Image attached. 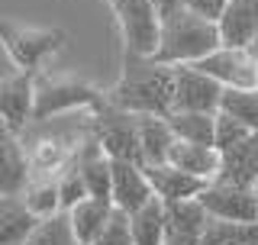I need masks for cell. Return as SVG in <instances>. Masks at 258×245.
<instances>
[{
	"mask_svg": "<svg viewBox=\"0 0 258 245\" xmlns=\"http://www.w3.org/2000/svg\"><path fill=\"white\" fill-rule=\"evenodd\" d=\"M110 200L116 210L123 213H136L139 207H145L155 194L149 187V177H145V168L139 161H123V158H110Z\"/></svg>",
	"mask_w": 258,
	"mask_h": 245,
	"instance_id": "obj_10",
	"label": "cell"
},
{
	"mask_svg": "<svg viewBox=\"0 0 258 245\" xmlns=\"http://www.w3.org/2000/svg\"><path fill=\"white\" fill-rule=\"evenodd\" d=\"M194 65L207 71L210 78H216L223 87H255V58L248 55V48L216 45L210 55H204Z\"/></svg>",
	"mask_w": 258,
	"mask_h": 245,
	"instance_id": "obj_9",
	"label": "cell"
},
{
	"mask_svg": "<svg viewBox=\"0 0 258 245\" xmlns=\"http://www.w3.org/2000/svg\"><path fill=\"white\" fill-rule=\"evenodd\" d=\"M0 45L16 65V71H26L36 78L42 65L64 45L61 29H42V26H20V23L0 20Z\"/></svg>",
	"mask_w": 258,
	"mask_h": 245,
	"instance_id": "obj_4",
	"label": "cell"
},
{
	"mask_svg": "<svg viewBox=\"0 0 258 245\" xmlns=\"http://www.w3.org/2000/svg\"><path fill=\"white\" fill-rule=\"evenodd\" d=\"M255 223H258V187H255Z\"/></svg>",
	"mask_w": 258,
	"mask_h": 245,
	"instance_id": "obj_32",
	"label": "cell"
},
{
	"mask_svg": "<svg viewBox=\"0 0 258 245\" xmlns=\"http://www.w3.org/2000/svg\"><path fill=\"white\" fill-rule=\"evenodd\" d=\"M174 84H171V110H197V113H216L220 110L223 84L200 71L197 65H171Z\"/></svg>",
	"mask_w": 258,
	"mask_h": 245,
	"instance_id": "obj_7",
	"label": "cell"
},
{
	"mask_svg": "<svg viewBox=\"0 0 258 245\" xmlns=\"http://www.w3.org/2000/svg\"><path fill=\"white\" fill-rule=\"evenodd\" d=\"M220 113H229L248 129H258V87H223Z\"/></svg>",
	"mask_w": 258,
	"mask_h": 245,
	"instance_id": "obj_24",
	"label": "cell"
},
{
	"mask_svg": "<svg viewBox=\"0 0 258 245\" xmlns=\"http://www.w3.org/2000/svg\"><path fill=\"white\" fill-rule=\"evenodd\" d=\"M91 245H133V232H129V213H123V210L113 207L107 226L97 232V239H94Z\"/></svg>",
	"mask_w": 258,
	"mask_h": 245,
	"instance_id": "obj_28",
	"label": "cell"
},
{
	"mask_svg": "<svg viewBox=\"0 0 258 245\" xmlns=\"http://www.w3.org/2000/svg\"><path fill=\"white\" fill-rule=\"evenodd\" d=\"M184 7H187L190 13L204 16V20L216 23V20H220V13H223V7H226V0H184Z\"/></svg>",
	"mask_w": 258,
	"mask_h": 245,
	"instance_id": "obj_29",
	"label": "cell"
},
{
	"mask_svg": "<svg viewBox=\"0 0 258 245\" xmlns=\"http://www.w3.org/2000/svg\"><path fill=\"white\" fill-rule=\"evenodd\" d=\"M20 245H81V242H78L75 229H71L68 210H58V213L39 219Z\"/></svg>",
	"mask_w": 258,
	"mask_h": 245,
	"instance_id": "obj_23",
	"label": "cell"
},
{
	"mask_svg": "<svg viewBox=\"0 0 258 245\" xmlns=\"http://www.w3.org/2000/svg\"><path fill=\"white\" fill-rule=\"evenodd\" d=\"M23 200H26L29 213L36 219H45L52 213H58V181L55 177H29L26 187H23Z\"/></svg>",
	"mask_w": 258,
	"mask_h": 245,
	"instance_id": "obj_25",
	"label": "cell"
},
{
	"mask_svg": "<svg viewBox=\"0 0 258 245\" xmlns=\"http://www.w3.org/2000/svg\"><path fill=\"white\" fill-rule=\"evenodd\" d=\"M255 177H258V129H252L242 142L220 152V171H216L213 181L255 187Z\"/></svg>",
	"mask_w": 258,
	"mask_h": 245,
	"instance_id": "obj_14",
	"label": "cell"
},
{
	"mask_svg": "<svg viewBox=\"0 0 258 245\" xmlns=\"http://www.w3.org/2000/svg\"><path fill=\"white\" fill-rule=\"evenodd\" d=\"M161 245H200V239H194V235H165V242Z\"/></svg>",
	"mask_w": 258,
	"mask_h": 245,
	"instance_id": "obj_30",
	"label": "cell"
},
{
	"mask_svg": "<svg viewBox=\"0 0 258 245\" xmlns=\"http://www.w3.org/2000/svg\"><path fill=\"white\" fill-rule=\"evenodd\" d=\"M110 7L116 13L126 52L152 58L158 48V29H161L158 10L152 7V0H110Z\"/></svg>",
	"mask_w": 258,
	"mask_h": 245,
	"instance_id": "obj_6",
	"label": "cell"
},
{
	"mask_svg": "<svg viewBox=\"0 0 258 245\" xmlns=\"http://www.w3.org/2000/svg\"><path fill=\"white\" fill-rule=\"evenodd\" d=\"M26 181H29V165H26L23 136L0 119V197L4 194H23Z\"/></svg>",
	"mask_w": 258,
	"mask_h": 245,
	"instance_id": "obj_13",
	"label": "cell"
},
{
	"mask_svg": "<svg viewBox=\"0 0 258 245\" xmlns=\"http://www.w3.org/2000/svg\"><path fill=\"white\" fill-rule=\"evenodd\" d=\"M55 181H58V203H61V210H71L78 200L87 197L84 177H81V171L75 168V161H71V165L64 168L58 177H55Z\"/></svg>",
	"mask_w": 258,
	"mask_h": 245,
	"instance_id": "obj_27",
	"label": "cell"
},
{
	"mask_svg": "<svg viewBox=\"0 0 258 245\" xmlns=\"http://www.w3.org/2000/svg\"><path fill=\"white\" fill-rule=\"evenodd\" d=\"M161 207H165V229L171 235H194V239H200L210 213L197 197L171 200V203H161Z\"/></svg>",
	"mask_w": 258,
	"mask_h": 245,
	"instance_id": "obj_20",
	"label": "cell"
},
{
	"mask_svg": "<svg viewBox=\"0 0 258 245\" xmlns=\"http://www.w3.org/2000/svg\"><path fill=\"white\" fill-rule=\"evenodd\" d=\"M94 139L110 158L123 161H139L142 165V149H139V126H136V113H129L116 103H103L91 113Z\"/></svg>",
	"mask_w": 258,
	"mask_h": 245,
	"instance_id": "obj_5",
	"label": "cell"
},
{
	"mask_svg": "<svg viewBox=\"0 0 258 245\" xmlns=\"http://www.w3.org/2000/svg\"><path fill=\"white\" fill-rule=\"evenodd\" d=\"M248 133H252V129H248L245 122H239V119H232L229 113L216 110V116H213V145H216V152H226L229 145L242 142Z\"/></svg>",
	"mask_w": 258,
	"mask_h": 245,
	"instance_id": "obj_26",
	"label": "cell"
},
{
	"mask_svg": "<svg viewBox=\"0 0 258 245\" xmlns=\"http://www.w3.org/2000/svg\"><path fill=\"white\" fill-rule=\"evenodd\" d=\"M142 168H145V177H149L152 194H155L161 203L197 197V194L210 184V181H204V177H197V174H187V171L174 168L171 161H158V165H142Z\"/></svg>",
	"mask_w": 258,
	"mask_h": 245,
	"instance_id": "obj_12",
	"label": "cell"
},
{
	"mask_svg": "<svg viewBox=\"0 0 258 245\" xmlns=\"http://www.w3.org/2000/svg\"><path fill=\"white\" fill-rule=\"evenodd\" d=\"M103 103H107V91L81 78H52V75L32 78V122L68 116L78 110L94 113Z\"/></svg>",
	"mask_w": 258,
	"mask_h": 245,
	"instance_id": "obj_3",
	"label": "cell"
},
{
	"mask_svg": "<svg viewBox=\"0 0 258 245\" xmlns=\"http://www.w3.org/2000/svg\"><path fill=\"white\" fill-rule=\"evenodd\" d=\"M213 116H216V113L171 110V113H168V126H171L174 139H184V142H200V145H213Z\"/></svg>",
	"mask_w": 258,
	"mask_h": 245,
	"instance_id": "obj_22",
	"label": "cell"
},
{
	"mask_svg": "<svg viewBox=\"0 0 258 245\" xmlns=\"http://www.w3.org/2000/svg\"><path fill=\"white\" fill-rule=\"evenodd\" d=\"M158 20H161L158 48H155V55H152L155 62L194 65L220 45V29H216V23L190 13L184 4L174 7V10H168V13H161Z\"/></svg>",
	"mask_w": 258,
	"mask_h": 245,
	"instance_id": "obj_2",
	"label": "cell"
},
{
	"mask_svg": "<svg viewBox=\"0 0 258 245\" xmlns=\"http://www.w3.org/2000/svg\"><path fill=\"white\" fill-rule=\"evenodd\" d=\"M139 126V149H142V165H158L168 161V149L174 142V133L168 126V116L158 113H136Z\"/></svg>",
	"mask_w": 258,
	"mask_h": 245,
	"instance_id": "obj_17",
	"label": "cell"
},
{
	"mask_svg": "<svg viewBox=\"0 0 258 245\" xmlns=\"http://www.w3.org/2000/svg\"><path fill=\"white\" fill-rule=\"evenodd\" d=\"M171 84H174L171 65L126 52L123 78L107 91V100L129 113H158V116H168L171 113Z\"/></svg>",
	"mask_w": 258,
	"mask_h": 245,
	"instance_id": "obj_1",
	"label": "cell"
},
{
	"mask_svg": "<svg viewBox=\"0 0 258 245\" xmlns=\"http://www.w3.org/2000/svg\"><path fill=\"white\" fill-rule=\"evenodd\" d=\"M129 232H133V245H161L165 242V207L158 197H152L145 207L129 213Z\"/></svg>",
	"mask_w": 258,
	"mask_h": 245,
	"instance_id": "obj_21",
	"label": "cell"
},
{
	"mask_svg": "<svg viewBox=\"0 0 258 245\" xmlns=\"http://www.w3.org/2000/svg\"><path fill=\"white\" fill-rule=\"evenodd\" d=\"M110 213H113V200L91 197V194H87L84 200H78L75 207L68 210V219H71V229H75L78 242L81 245H91L97 239V232L107 226Z\"/></svg>",
	"mask_w": 258,
	"mask_h": 245,
	"instance_id": "obj_18",
	"label": "cell"
},
{
	"mask_svg": "<svg viewBox=\"0 0 258 245\" xmlns=\"http://www.w3.org/2000/svg\"><path fill=\"white\" fill-rule=\"evenodd\" d=\"M39 219L29 213L23 194H4L0 197V245H20Z\"/></svg>",
	"mask_w": 258,
	"mask_h": 245,
	"instance_id": "obj_19",
	"label": "cell"
},
{
	"mask_svg": "<svg viewBox=\"0 0 258 245\" xmlns=\"http://www.w3.org/2000/svg\"><path fill=\"white\" fill-rule=\"evenodd\" d=\"M245 48H248V55H252V58L258 62V32H255V36H252V42H248Z\"/></svg>",
	"mask_w": 258,
	"mask_h": 245,
	"instance_id": "obj_31",
	"label": "cell"
},
{
	"mask_svg": "<svg viewBox=\"0 0 258 245\" xmlns=\"http://www.w3.org/2000/svg\"><path fill=\"white\" fill-rule=\"evenodd\" d=\"M216 29H220V45L245 48L258 32V0H226Z\"/></svg>",
	"mask_w": 258,
	"mask_h": 245,
	"instance_id": "obj_15",
	"label": "cell"
},
{
	"mask_svg": "<svg viewBox=\"0 0 258 245\" xmlns=\"http://www.w3.org/2000/svg\"><path fill=\"white\" fill-rule=\"evenodd\" d=\"M255 187H258V177H255Z\"/></svg>",
	"mask_w": 258,
	"mask_h": 245,
	"instance_id": "obj_34",
	"label": "cell"
},
{
	"mask_svg": "<svg viewBox=\"0 0 258 245\" xmlns=\"http://www.w3.org/2000/svg\"><path fill=\"white\" fill-rule=\"evenodd\" d=\"M168 161L174 168L187 171V174H197L204 181H213L216 171H220V152L216 145H200V142H184V139H174L171 149H168Z\"/></svg>",
	"mask_w": 258,
	"mask_h": 245,
	"instance_id": "obj_16",
	"label": "cell"
},
{
	"mask_svg": "<svg viewBox=\"0 0 258 245\" xmlns=\"http://www.w3.org/2000/svg\"><path fill=\"white\" fill-rule=\"evenodd\" d=\"M245 245H258V239H255V242H245Z\"/></svg>",
	"mask_w": 258,
	"mask_h": 245,
	"instance_id": "obj_33",
	"label": "cell"
},
{
	"mask_svg": "<svg viewBox=\"0 0 258 245\" xmlns=\"http://www.w3.org/2000/svg\"><path fill=\"white\" fill-rule=\"evenodd\" d=\"M204 210L213 219H232V223H255V187H242L229 181H210L197 194Z\"/></svg>",
	"mask_w": 258,
	"mask_h": 245,
	"instance_id": "obj_8",
	"label": "cell"
},
{
	"mask_svg": "<svg viewBox=\"0 0 258 245\" xmlns=\"http://www.w3.org/2000/svg\"><path fill=\"white\" fill-rule=\"evenodd\" d=\"M0 119L16 133L32 122V75L16 71L0 78Z\"/></svg>",
	"mask_w": 258,
	"mask_h": 245,
	"instance_id": "obj_11",
	"label": "cell"
}]
</instances>
